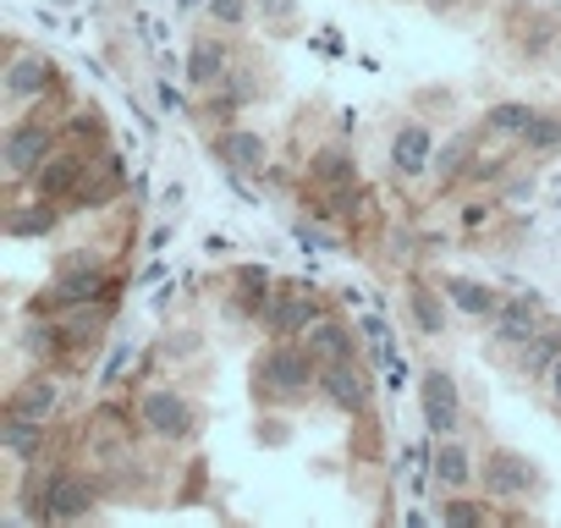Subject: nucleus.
<instances>
[{
	"label": "nucleus",
	"mask_w": 561,
	"mask_h": 528,
	"mask_svg": "<svg viewBox=\"0 0 561 528\" xmlns=\"http://www.w3.org/2000/svg\"><path fill=\"white\" fill-rule=\"evenodd\" d=\"M253 391H259V402H270V408H293V402H304L309 391H320V358H314V347L304 342H275V347H264V358L253 364Z\"/></svg>",
	"instance_id": "nucleus-1"
},
{
	"label": "nucleus",
	"mask_w": 561,
	"mask_h": 528,
	"mask_svg": "<svg viewBox=\"0 0 561 528\" xmlns=\"http://www.w3.org/2000/svg\"><path fill=\"white\" fill-rule=\"evenodd\" d=\"M105 287H111V282H105V259H94V253H67L61 271H56V282H50V292L34 303V314H78V309L100 303Z\"/></svg>",
	"instance_id": "nucleus-2"
},
{
	"label": "nucleus",
	"mask_w": 561,
	"mask_h": 528,
	"mask_svg": "<svg viewBox=\"0 0 561 528\" xmlns=\"http://www.w3.org/2000/svg\"><path fill=\"white\" fill-rule=\"evenodd\" d=\"M94 506H100L94 479H89V473H72V468L45 473V479L34 484V495L23 501L28 517H50V523H78V517H89Z\"/></svg>",
	"instance_id": "nucleus-3"
},
{
	"label": "nucleus",
	"mask_w": 561,
	"mask_h": 528,
	"mask_svg": "<svg viewBox=\"0 0 561 528\" xmlns=\"http://www.w3.org/2000/svg\"><path fill=\"white\" fill-rule=\"evenodd\" d=\"M138 424H144V435L182 446V440L198 435V408H193L176 386H144V397H138Z\"/></svg>",
	"instance_id": "nucleus-4"
},
{
	"label": "nucleus",
	"mask_w": 561,
	"mask_h": 528,
	"mask_svg": "<svg viewBox=\"0 0 561 528\" xmlns=\"http://www.w3.org/2000/svg\"><path fill=\"white\" fill-rule=\"evenodd\" d=\"M419 408H424V424H430L435 440L440 435H457V424H462V391H457V380L446 369H424L419 375Z\"/></svg>",
	"instance_id": "nucleus-5"
},
{
	"label": "nucleus",
	"mask_w": 561,
	"mask_h": 528,
	"mask_svg": "<svg viewBox=\"0 0 561 528\" xmlns=\"http://www.w3.org/2000/svg\"><path fill=\"white\" fill-rule=\"evenodd\" d=\"M50 149H56V122L28 116V122H18V127L7 133V171L23 182V176H34V171L50 160Z\"/></svg>",
	"instance_id": "nucleus-6"
},
{
	"label": "nucleus",
	"mask_w": 561,
	"mask_h": 528,
	"mask_svg": "<svg viewBox=\"0 0 561 528\" xmlns=\"http://www.w3.org/2000/svg\"><path fill=\"white\" fill-rule=\"evenodd\" d=\"M320 397L336 408V413H369V397H375V386H369V375L353 364V358H331V364H320Z\"/></svg>",
	"instance_id": "nucleus-7"
},
{
	"label": "nucleus",
	"mask_w": 561,
	"mask_h": 528,
	"mask_svg": "<svg viewBox=\"0 0 561 528\" xmlns=\"http://www.w3.org/2000/svg\"><path fill=\"white\" fill-rule=\"evenodd\" d=\"M484 490H490L495 501H523V495L539 490V468H534L523 451L495 446V451L484 457Z\"/></svg>",
	"instance_id": "nucleus-8"
},
{
	"label": "nucleus",
	"mask_w": 561,
	"mask_h": 528,
	"mask_svg": "<svg viewBox=\"0 0 561 528\" xmlns=\"http://www.w3.org/2000/svg\"><path fill=\"white\" fill-rule=\"evenodd\" d=\"M209 149L226 160V171H237V176H264V165H270V144H264V133H253V127H220L215 138H209Z\"/></svg>",
	"instance_id": "nucleus-9"
},
{
	"label": "nucleus",
	"mask_w": 561,
	"mask_h": 528,
	"mask_svg": "<svg viewBox=\"0 0 561 528\" xmlns=\"http://www.w3.org/2000/svg\"><path fill=\"white\" fill-rule=\"evenodd\" d=\"M264 331L275 336V342H298V336H309V325L320 320V303L309 298V292H298V287H287L275 303H264Z\"/></svg>",
	"instance_id": "nucleus-10"
},
{
	"label": "nucleus",
	"mask_w": 561,
	"mask_h": 528,
	"mask_svg": "<svg viewBox=\"0 0 561 528\" xmlns=\"http://www.w3.org/2000/svg\"><path fill=\"white\" fill-rule=\"evenodd\" d=\"M50 89H56V67L45 56H34V50H12V61H7V105L18 111L28 100H45Z\"/></svg>",
	"instance_id": "nucleus-11"
},
{
	"label": "nucleus",
	"mask_w": 561,
	"mask_h": 528,
	"mask_svg": "<svg viewBox=\"0 0 561 528\" xmlns=\"http://www.w3.org/2000/svg\"><path fill=\"white\" fill-rule=\"evenodd\" d=\"M226 72H231V45L215 39V34H198L193 50H187V89L193 94H209V89L226 83Z\"/></svg>",
	"instance_id": "nucleus-12"
},
{
	"label": "nucleus",
	"mask_w": 561,
	"mask_h": 528,
	"mask_svg": "<svg viewBox=\"0 0 561 528\" xmlns=\"http://www.w3.org/2000/svg\"><path fill=\"white\" fill-rule=\"evenodd\" d=\"M83 187H89V160L83 154H50L34 171V193L39 198H83Z\"/></svg>",
	"instance_id": "nucleus-13"
},
{
	"label": "nucleus",
	"mask_w": 561,
	"mask_h": 528,
	"mask_svg": "<svg viewBox=\"0 0 561 528\" xmlns=\"http://www.w3.org/2000/svg\"><path fill=\"white\" fill-rule=\"evenodd\" d=\"M430 160H435V133L424 122H402L391 133V165H397V176H424Z\"/></svg>",
	"instance_id": "nucleus-14"
},
{
	"label": "nucleus",
	"mask_w": 561,
	"mask_h": 528,
	"mask_svg": "<svg viewBox=\"0 0 561 528\" xmlns=\"http://www.w3.org/2000/svg\"><path fill=\"white\" fill-rule=\"evenodd\" d=\"M435 479H440L446 495H451V490H473V484H479L473 446L457 440V435H440V440H435Z\"/></svg>",
	"instance_id": "nucleus-15"
},
{
	"label": "nucleus",
	"mask_w": 561,
	"mask_h": 528,
	"mask_svg": "<svg viewBox=\"0 0 561 528\" xmlns=\"http://www.w3.org/2000/svg\"><path fill=\"white\" fill-rule=\"evenodd\" d=\"M435 287L446 292V303H451V309H462V314H473V320H495V314H501V303H506L490 282H473V276H440Z\"/></svg>",
	"instance_id": "nucleus-16"
},
{
	"label": "nucleus",
	"mask_w": 561,
	"mask_h": 528,
	"mask_svg": "<svg viewBox=\"0 0 561 528\" xmlns=\"http://www.w3.org/2000/svg\"><path fill=\"white\" fill-rule=\"evenodd\" d=\"M309 182L325 187V193L353 187V182H358V160H353V149H347V144H325V149H314V154H309Z\"/></svg>",
	"instance_id": "nucleus-17"
},
{
	"label": "nucleus",
	"mask_w": 561,
	"mask_h": 528,
	"mask_svg": "<svg viewBox=\"0 0 561 528\" xmlns=\"http://www.w3.org/2000/svg\"><path fill=\"white\" fill-rule=\"evenodd\" d=\"M56 408H61V380H50V375H34V380H23L18 391H12V402H7V413H28V418H56Z\"/></svg>",
	"instance_id": "nucleus-18"
},
{
	"label": "nucleus",
	"mask_w": 561,
	"mask_h": 528,
	"mask_svg": "<svg viewBox=\"0 0 561 528\" xmlns=\"http://www.w3.org/2000/svg\"><path fill=\"white\" fill-rule=\"evenodd\" d=\"M534 331H539V298H534V292H528V298H506V303H501V314H495V336H501V342L528 347V342H534Z\"/></svg>",
	"instance_id": "nucleus-19"
},
{
	"label": "nucleus",
	"mask_w": 561,
	"mask_h": 528,
	"mask_svg": "<svg viewBox=\"0 0 561 528\" xmlns=\"http://www.w3.org/2000/svg\"><path fill=\"white\" fill-rule=\"evenodd\" d=\"M0 446H7L12 462H34L45 451V418L28 413H7V429H0Z\"/></svg>",
	"instance_id": "nucleus-20"
},
{
	"label": "nucleus",
	"mask_w": 561,
	"mask_h": 528,
	"mask_svg": "<svg viewBox=\"0 0 561 528\" xmlns=\"http://www.w3.org/2000/svg\"><path fill=\"white\" fill-rule=\"evenodd\" d=\"M446 292L430 287V282H408V314L419 325V336H446Z\"/></svg>",
	"instance_id": "nucleus-21"
},
{
	"label": "nucleus",
	"mask_w": 561,
	"mask_h": 528,
	"mask_svg": "<svg viewBox=\"0 0 561 528\" xmlns=\"http://www.w3.org/2000/svg\"><path fill=\"white\" fill-rule=\"evenodd\" d=\"M309 347H314V358L320 364H331V358H353L358 353V336L342 325V320H331V314H320L314 325H309V336H304Z\"/></svg>",
	"instance_id": "nucleus-22"
},
{
	"label": "nucleus",
	"mask_w": 561,
	"mask_h": 528,
	"mask_svg": "<svg viewBox=\"0 0 561 528\" xmlns=\"http://www.w3.org/2000/svg\"><path fill=\"white\" fill-rule=\"evenodd\" d=\"M534 116H539L534 105H523V100H501V105L484 111V133H490V138H523Z\"/></svg>",
	"instance_id": "nucleus-23"
},
{
	"label": "nucleus",
	"mask_w": 561,
	"mask_h": 528,
	"mask_svg": "<svg viewBox=\"0 0 561 528\" xmlns=\"http://www.w3.org/2000/svg\"><path fill=\"white\" fill-rule=\"evenodd\" d=\"M231 303H237V314H264V303H270V271H259V264H242Z\"/></svg>",
	"instance_id": "nucleus-24"
},
{
	"label": "nucleus",
	"mask_w": 561,
	"mask_h": 528,
	"mask_svg": "<svg viewBox=\"0 0 561 528\" xmlns=\"http://www.w3.org/2000/svg\"><path fill=\"white\" fill-rule=\"evenodd\" d=\"M517 144H523L528 154H556V149H561V116H556V111H539Z\"/></svg>",
	"instance_id": "nucleus-25"
},
{
	"label": "nucleus",
	"mask_w": 561,
	"mask_h": 528,
	"mask_svg": "<svg viewBox=\"0 0 561 528\" xmlns=\"http://www.w3.org/2000/svg\"><path fill=\"white\" fill-rule=\"evenodd\" d=\"M7 231H12V237H39V231H56V198H39L34 209H18V215L7 220Z\"/></svg>",
	"instance_id": "nucleus-26"
},
{
	"label": "nucleus",
	"mask_w": 561,
	"mask_h": 528,
	"mask_svg": "<svg viewBox=\"0 0 561 528\" xmlns=\"http://www.w3.org/2000/svg\"><path fill=\"white\" fill-rule=\"evenodd\" d=\"M556 358H561V336H534L523 353V375H550Z\"/></svg>",
	"instance_id": "nucleus-27"
},
{
	"label": "nucleus",
	"mask_w": 561,
	"mask_h": 528,
	"mask_svg": "<svg viewBox=\"0 0 561 528\" xmlns=\"http://www.w3.org/2000/svg\"><path fill=\"white\" fill-rule=\"evenodd\" d=\"M457 165H468V138H451V144L440 149V160H435V176H440V182H451V176H457Z\"/></svg>",
	"instance_id": "nucleus-28"
},
{
	"label": "nucleus",
	"mask_w": 561,
	"mask_h": 528,
	"mask_svg": "<svg viewBox=\"0 0 561 528\" xmlns=\"http://www.w3.org/2000/svg\"><path fill=\"white\" fill-rule=\"evenodd\" d=\"M440 517H446V523H479L484 506H479V501H462V490H451V501H440Z\"/></svg>",
	"instance_id": "nucleus-29"
},
{
	"label": "nucleus",
	"mask_w": 561,
	"mask_h": 528,
	"mask_svg": "<svg viewBox=\"0 0 561 528\" xmlns=\"http://www.w3.org/2000/svg\"><path fill=\"white\" fill-rule=\"evenodd\" d=\"M209 18L220 28H242L248 23V0H209Z\"/></svg>",
	"instance_id": "nucleus-30"
},
{
	"label": "nucleus",
	"mask_w": 561,
	"mask_h": 528,
	"mask_svg": "<svg viewBox=\"0 0 561 528\" xmlns=\"http://www.w3.org/2000/svg\"><path fill=\"white\" fill-rule=\"evenodd\" d=\"M264 18H293V0H253Z\"/></svg>",
	"instance_id": "nucleus-31"
},
{
	"label": "nucleus",
	"mask_w": 561,
	"mask_h": 528,
	"mask_svg": "<svg viewBox=\"0 0 561 528\" xmlns=\"http://www.w3.org/2000/svg\"><path fill=\"white\" fill-rule=\"evenodd\" d=\"M545 380H550V397H556V408H561V358L550 364V375H545Z\"/></svg>",
	"instance_id": "nucleus-32"
},
{
	"label": "nucleus",
	"mask_w": 561,
	"mask_h": 528,
	"mask_svg": "<svg viewBox=\"0 0 561 528\" xmlns=\"http://www.w3.org/2000/svg\"><path fill=\"white\" fill-rule=\"evenodd\" d=\"M462 220H468V226H479V220H490V209H484V204H468V209H462Z\"/></svg>",
	"instance_id": "nucleus-33"
}]
</instances>
